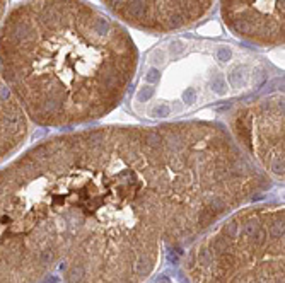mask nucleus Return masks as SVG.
Returning a JSON list of instances; mask_svg holds the SVG:
<instances>
[{
    "instance_id": "1",
    "label": "nucleus",
    "mask_w": 285,
    "mask_h": 283,
    "mask_svg": "<svg viewBox=\"0 0 285 283\" xmlns=\"http://www.w3.org/2000/svg\"><path fill=\"white\" fill-rule=\"evenodd\" d=\"M137 68L128 27L89 0H27L0 24V75L39 126L103 119L125 99Z\"/></svg>"
},
{
    "instance_id": "4",
    "label": "nucleus",
    "mask_w": 285,
    "mask_h": 283,
    "mask_svg": "<svg viewBox=\"0 0 285 283\" xmlns=\"http://www.w3.org/2000/svg\"><path fill=\"white\" fill-rule=\"evenodd\" d=\"M217 0H101L125 26L150 34L184 31L203 21Z\"/></svg>"
},
{
    "instance_id": "7",
    "label": "nucleus",
    "mask_w": 285,
    "mask_h": 283,
    "mask_svg": "<svg viewBox=\"0 0 285 283\" xmlns=\"http://www.w3.org/2000/svg\"><path fill=\"white\" fill-rule=\"evenodd\" d=\"M5 5H7V0H0V24L3 21V12H5Z\"/></svg>"
},
{
    "instance_id": "5",
    "label": "nucleus",
    "mask_w": 285,
    "mask_h": 283,
    "mask_svg": "<svg viewBox=\"0 0 285 283\" xmlns=\"http://www.w3.org/2000/svg\"><path fill=\"white\" fill-rule=\"evenodd\" d=\"M225 27L258 48L283 46V0H220Z\"/></svg>"
},
{
    "instance_id": "6",
    "label": "nucleus",
    "mask_w": 285,
    "mask_h": 283,
    "mask_svg": "<svg viewBox=\"0 0 285 283\" xmlns=\"http://www.w3.org/2000/svg\"><path fill=\"white\" fill-rule=\"evenodd\" d=\"M27 133V116L0 75V162L22 147Z\"/></svg>"
},
{
    "instance_id": "2",
    "label": "nucleus",
    "mask_w": 285,
    "mask_h": 283,
    "mask_svg": "<svg viewBox=\"0 0 285 283\" xmlns=\"http://www.w3.org/2000/svg\"><path fill=\"white\" fill-rule=\"evenodd\" d=\"M186 271L193 283H283V210L234 213L191 249Z\"/></svg>"
},
{
    "instance_id": "3",
    "label": "nucleus",
    "mask_w": 285,
    "mask_h": 283,
    "mask_svg": "<svg viewBox=\"0 0 285 283\" xmlns=\"http://www.w3.org/2000/svg\"><path fill=\"white\" fill-rule=\"evenodd\" d=\"M225 130L266 176L283 179V94L273 92L236 104Z\"/></svg>"
}]
</instances>
